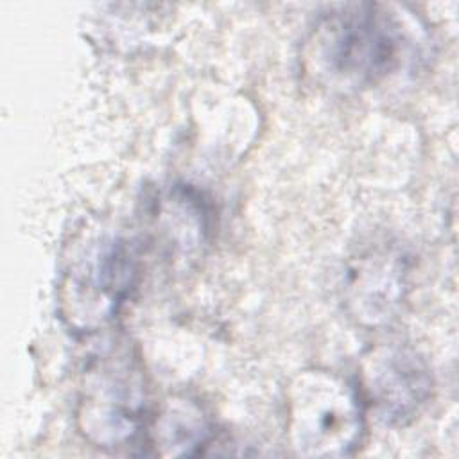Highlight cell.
<instances>
[{
	"instance_id": "cell-6",
	"label": "cell",
	"mask_w": 459,
	"mask_h": 459,
	"mask_svg": "<svg viewBox=\"0 0 459 459\" xmlns=\"http://www.w3.org/2000/svg\"><path fill=\"white\" fill-rule=\"evenodd\" d=\"M407 294L405 256L391 246L359 253L346 274L344 299L350 316L364 326L385 325L396 317Z\"/></svg>"
},
{
	"instance_id": "cell-4",
	"label": "cell",
	"mask_w": 459,
	"mask_h": 459,
	"mask_svg": "<svg viewBox=\"0 0 459 459\" xmlns=\"http://www.w3.org/2000/svg\"><path fill=\"white\" fill-rule=\"evenodd\" d=\"M136 278L138 256L129 240L109 233L88 238L63 273V317L79 332L106 326L129 298Z\"/></svg>"
},
{
	"instance_id": "cell-1",
	"label": "cell",
	"mask_w": 459,
	"mask_h": 459,
	"mask_svg": "<svg viewBox=\"0 0 459 459\" xmlns=\"http://www.w3.org/2000/svg\"><path fill=\"white\" fill-rule=\"evenodd\" d=\"M402 52V27L387 9L346 4L316 23L305 57L308 72L325 86L360 90L387 77Z\"/></svg>"
},
{
	"instance_id": "cell-5",
	"label": "cell",
	"mask_w": 459,
	"mask_h": 459,
	"mask_svg": "<svg viewBox=\"0 0 459 459\" xmlns=\"http://www.w3.org/2000/svg\"><path fill=\"white\" fill-rule=\"evenodd\" d=\"M359 394L364 407L385 425H405L418 416L432 393L425 359L409 346L380 344L360 360Z\"/></svg>"
},
{
	"instance_id": "cell-3",
	"label": "cell",
	"mask_w": 459,
	"mask_h": 459,
	"mask_svg": "<svg viewBox=\"0 0 459 459\" xmlns=\"http://www.w3.org/2000/svg\"><path fill=\"white\" fill-rule=\"evenodd\" d=\"M151 416L142 364L127 348H111L90 362L77 402V427L90 443L129 448L145 441Z\"/></svg>"
},
{
	"instance_id": "cell-7",
	"label": "cell",
	"mask_w": 459,
	"mask_h": 459,
	"mask_svg": "<svg viewBox=\"0 0 459 459\" xmlns=\"http://www.w3.org/2000/svg\"><path fill=\"white\" fill-rule=\"evenodd\" d=\"M212 436V421L201 405L186 398H172L151 416L143 443L156 455L178 457L203 452Z\"/></svg>"
},
{
	"instance_id": "cell-2",
	"label": "cell",
	"mask_w": 459,
	"mask_h": 459,
	"mask_svg": "<svg viewBox=\"0 0 459 459\" xmlns=\"http://www.w3.org/2000/svg\"><path fill=\"white\" fill-rule=\"evenodd\" d=\"M364 412L350 380L326 369H305L287 389V441L299 457H348L362 443Z\"/></svg>"
}]
</instances>
